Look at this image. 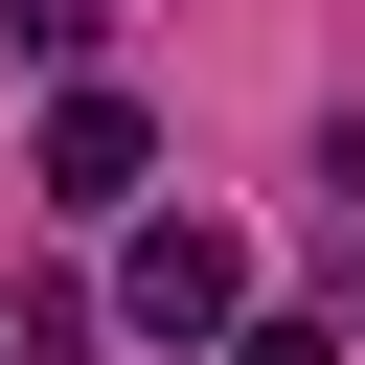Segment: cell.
Listing matches in <instances>:
<instances>
[{"label": "cell", "instance_id": "cell-2", "mask_svg": "<svg viewBox=\"0 0 365 365\" xmlns=\"http://www.w3.org/2000/svg\"><path fill=\"white\" fill-rule=\"evenodd\" d=\"M137 91H46V205H137Z\"/></svg>", "mask_w": 365, "mask_h": 365}, {"label": "cell", "instance_id": "cell-3", "mask_svg": "<svg viewBox=\"0 0 365 365\" xmlns=\"http://www.w3.org/2000/svg\"><path fill=\"white\" fill-rule=\"evenodd\" d=\"M228 365H342V319H228Z\"/></svg>", "mask_w": 365, "mask_h": 365}, {"label": "cell", "instance_id": "cell-1", "mask_svg": "<svg viewBox=\"0 0 365 365\" xmlns=\"http://www.w3.org/2000/svg\"><path fill=\"white\" fill-rule=\"evenodd\" d=\"M114 319H137V342H228V319H251V228H205V205H160V228L114 251Z\"/></svg>", "mask_w": 365, "mask_h": 365}]
</instances>
